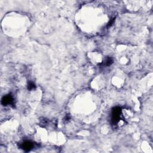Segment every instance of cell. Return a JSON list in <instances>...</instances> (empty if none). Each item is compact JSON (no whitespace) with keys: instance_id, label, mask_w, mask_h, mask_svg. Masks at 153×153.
<instances>
[{"instance_id":"obj_4","label":"cell","mask_w":153,"mask_h":153,"mask_svg":"<svg viewBox=\"0 0 153 153\" xmlns=\"http://www.w3.org/2000/svg\"><path fill=\"white\" fill-rule=\"evenodd\" d=\"M113 63V60L111 58H108L104 62V63L102 64L104 66H110Z\"/></svg>"},{"instance_id":"obj_1","label":"cell","mask_w":153,"mask_h":153,"mask_svg":"<svg viewBox=\"0 0 153 153\" xmlns=\"http://www.w3.org/2000/svg\"><path fill=\"white\" fill-rule=\"evenodd\" d=\"M121 110L120 108L116 107L113 109L112 112V122L114 124H116L120 120Z\"/></svg>"},{"instance_id":"obj_3","label":"cell","mask_w":153,"mask_h":153,"mask_svg":"<svg viewBox=\"0 0 153 153\" xmlns=\"http://www.w3.org/2000/svg\"><path fill=\"white\" fill-rule=\"evenodd\" d=\"M13 102V98L10 95H8L4 96L1 100V104L4 106H7V105L12 104Z\"/></svg>"},{"instance_id":"obj_5","label":"cell","mask_w":153,"mask_h":153,"mask_svg":"<svg viewBox=\"0 0 153 153\" xmlns=\"http://www.w3.org/2000/svg\"><path fill=\"white\" fill-rule=\"evenodd\" d=\"M35 87L36 86H35V84L33 83V82L30 81V82L28 83V90H32L33 89H35Z\"/></svg>"},{"instance_id":"obj_2","label":"cell","mask_w":153,"mask_h":153,"mask_svg":"<svg viewBox=\"0 0 153 153\" xmlns=\"http://www.w3.org/2000/svg\"><path fill=\"white\" fill-rule=\"evenodd\" d=\"M33 145H34V144H33V143L31 141H26L24 142L22 144H21L20 148L22 149H23L24 151L28 152L31 151L33 148Z\"/></svg>"}]
</instances>
